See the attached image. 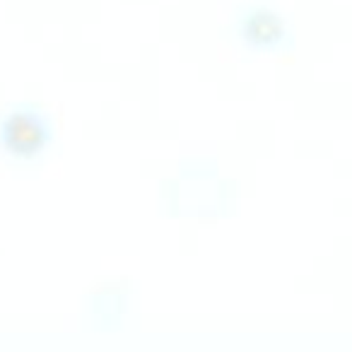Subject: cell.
I'll return each instance as SVG.
<instances>
[{
	"label": "cell",
	"mask_w": 352,
	"mask_h": 352,
	"mask_svg": "<svg viewBox=\"0 0 352 352\" xmlns=\"http://www.w3.org/2000/svg\"><path fill=\"white\" fill-rule=\"evenodd\" d=\"M51 142V123L39 109L17 107L0 121V147L17 160H34Z\"/></svg>",
	"instance_id": "obj_1"
}]
</instances>
